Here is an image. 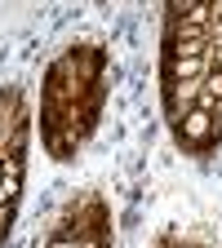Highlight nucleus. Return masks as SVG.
Here are the masks:
<instances>
[{
	"label": "nucleus",
	"mask_w": 222,
	"mask_h": 248,
	"mask_svg": "<svg viewBox=\"0 0 222 248\" xmlns=\"http://www.w3.org/2000/svg\"><path fill=\"white\" fill-rule=\"evenodd\" d=\"M213 53H218V67H222V45H218V49H213Z\"/></svg>",
	"instance_id": "obj_5"
},
{
	"label": "nucleus",
	"mask_w": 222,
	"mask_h": 248,
	"mask_svg": "<svg viewBox=\"0 0 222 248\" xmlns=\"http://www.w3.org/2000/svg\"><path fill=\"white\" fill-rule=\"evenodd\" d=\"M213 102H222V71H209V76L200 80V102H196V107L209 111Z\"/></svg>",
	"instance_id": "obj_3"
},
{
	"label": "nucleus",
	"mask_w": 222,
	"mask_h": 248,
	"mask_svg": "<svg viewBox=\"0 0 222 248\" xmlns=\"http://www.w3.org/2000/svg\"><path fill=\"white\" fill-rule=\"evenodd\" d=\"M218 133H222V129L213 124V115L200 111V107H191V111L178 120V138H182V142H191V146H205V142H213Z\"/></svg>",
	"instance_id": "obj_1"
},
{
	"label": "nucleus",
	"mask_w": 222,
	"mask_h": 248,
	"mask_svg": "<svg viewBox=\"0 0 222 248\" xmlns=\"http://www.w3.org/2000/svg\"><path fill=\"white\" fill-rule=\"evenodd\" d=\"M9 217H14V204H0V235H5V226H9Z\"/></svg>",
	"instance_id": "obj_4"
},
{
	"label": "nucleus",
	"mask_w": 222,
	"mask_h": 248,
	"mask_svg": "<svg viewBox=\"0 0 222 248\" xmlns=\"http://www.w3.org/2000/svg\"><path fill=\"white\" fill-rule=\"evenodd\" d=\"M209 67L205 58H165V80L169 84H191V80H205Z\"/></svg>",
	"instance_id": "obj_2"
}]
</instances>
